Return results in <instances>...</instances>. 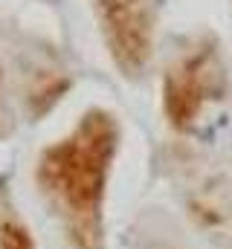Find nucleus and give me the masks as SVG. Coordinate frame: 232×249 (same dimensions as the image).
Returning a JSON list of instances; mask_svg holds the SVG:
<instances>
[{
    "mask_svg": "<svg viewBox=\"0 0 232 249\" xmlns=\"http://www.w3.org/2000/svg\"><path fill=\"white\" fill-rule=\"evenodd\" d=\"M102 29L105 47L125 75H136L154 50V0H87Z\"/></svg>",
    "mask_w": 232,
    "mask_h": 249,
    "instance_id": "7ed1b4c3",
    "label": "nucleus"
},
{
    "mask_svg": "<svg viewBox=\"0 0 232 249\" xmlns=\"http://www.w3.org/2000/svg\"><path fill=\"white\" fill-rule=\"evenodd\" d=\"M116 148L119 122L96 107L38 160V186L76 249H102V209Z\"/></svg>",
    "mask_w": 232,
    "mask_h": 249,
    "instance_id": "f257e3e1",
    "label": "nucleus"
},
{
    "mask_svg": "<svg viewBox=\"0 0 232 249\" xmlns=\"http://www.w3.org/2000/svg\"><path fill=\"white\" fill-rule=\"evenodd\" d=\"M227 93V67L218 41L197 38L189 44L163 75V113L174 130H192L203 113Z\"/></svg>",
    "mask_w": 232,
    "mask_h": 249,
    "instance_id": "f03ea898",
    "label": "nucleus"
},
{
    "mask_svg": "<svg viewBox=\"0 0 232 249\" xmlns=\"http://www.w3.org/2000/svg\"><path fill=\"white\" fill-rule=\"evenodd\" d=\"M9 130H12V122H9V105H6V72L0 61V136H6Z\"/></svg>",
    "mask_w": 232,
    "mask_h": 249,
    "instance_id": "39448f33",
    "label": "nucleus"
},
{
    "mask_svg": "<svg viewBox=\"0 0 232 249\" xmlns=\"http://www.w3.org/2000/svg\"><path fill=\"white\" fill-rule=\"evenodd\" d=\"M0 249H35L26 226L12 214L9 206H0Z\"/></svg>",
    "mask_w": 232,
    "mask_h": 249,
    "instance_id": "20e7f679",
    "label": "nucleus"
}]
</instances>
